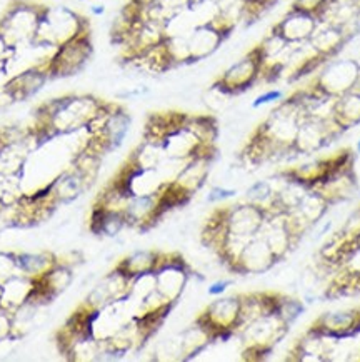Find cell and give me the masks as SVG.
<instances>
[{"mask_svg": "<svg viewBox=\"0 0 360 362\" xmlns=\"http://www.w3.org/2000/svg\"><path fill=\"white\" fill-rule=\"evenodd\" d=\"M306 110L290 97H284L279 105L253 129L240 151V160L251 169L282 159H290L299 125Z\"/></svg>", "mask_w": 360, "mask_h": 362, "instance_id": "1", "label": "cell"}, {"mask_svg": "<svg viewBox=\"0 0 360 362\" xmlns=\"http://www.w3.org/2000/svg\"><path fill=\"white\" fill-rule=\"evenodd\" d=\"M107 102L90 94H68L50 99L35 112V129L54 139L82 131L102 112Z\"/></svg>", "mask_w": 360, "mask_h": 362, "instance_id": "2", "label": "cell"}, {"mask_svg": "<svg viewBox=\"0 0 360 362\" xmlns=\"http://www.w3.org/2000/svg\"><path fill=\"white\" fill-rule=\"evenodd\" d=\"M304 310L306 304L290 296L282 310L262 315L248 324L237 336L240 339V359L247 362L265 361L284 341Z\"/></svg>", "mask_w": 360, "mask_h": 362, "instance_id": "3", "label": "cell"}, {"mask_svg": "<svg viewBox=\"0 0 360 362\" xmlns=\"http://www.w3.org/2000/svg\"><path fill=\"white\" fill-rule=\"evenodd\" d=\"M269 217L264 207L246 201L215 207L202 226L200 243L210 250L229 238L251 240L260 234Z\"/></svg>", "mask_w": 360, "mask_h": 362, "instance_id": "4", "label": "cell"}, {"mask_svg": "<svg viewBox=\"0 0 360 362\" xmlns=\"http://www.w3.org/2000/svg\"><path fill=\"white\" fill-rule=\"evenodd\" d=\"M85 34H90V24L84 16L64 6L44 7L34 42L59 49Z\"/></svg>", "mask_w": 360, "mask_h": 362, "instance_id": "5", "label": "cell"}, {"mask_svg": "<svg viewBox=\"0 0 360 362\" xmlns=\"http://www.w3.org/2000/svg\"><path fill=\"white\" fill-rule=\"evenodd\" d=\"M193 322L205 329L214 342L237 337L242 332V294L219 297Z\"/></svg>", "mask_w": 360, "mask_h": 362, "instance_id": "6", "label": "cell"}, {"mask_svg": "<svg viewBox=\"0 0 360 362\" xmlns=\"http://www.w3.org/2000/svg\"><path fill=\"white\" fill-rule=\"evenodd\" d=\"M350 164H352V151L342 148L332 156L312 157L308 160L289 165L280 169L275 175L285 182L297 184L300 187L311 190Z\"/></svg>", "mask_w": 360, "mask_h": 362, "instance_id": "7", "label": "cell"}, {"mask_svg": "<svg viewBox=\"0 0 360 362\" xmlns=\"http://www.w3.org/2000/svg\"><path fill=\"white\" fill-rule=\"evenodd\" d=\"M44 7L25 0L12 4L0 21V34L12 49L17 50L34 44Z\"/></svg>", "mask_w": 360, "mask_h": 362, "instance_id": "8", "label": "cell"}, {"mask_svg": "<svg viewBox=\"0 0 360 362\" xmlns=\"http://www.w3.org/2000/svg\"><path fill=\"white\" fill-rule=\"evenodd\" d=\"M262 64H264V59H262L260 50L257 45H253L244 57L235 60L232 66L225 69L210 87L227 97L244 94L251 90L257 82H260Z\"/></svg>", "mask_w": 360, "mask_h": 362, "instance_id": "9", "label": "cell"}, {"mask_svg": "<svg viewBox=\"0 0 360 362\" xmlns=\"http://www.w3.org/2000/svg\"><path fill=\"white\" fill-rule=\"evenodd\" d=\"M342 134L335 127L329 115H306L299 125L290 159L311 157L335 141Z\"/></svg>", "mask_w": 360, "mask_h": 362, "instance_id": "10", "label": "cell"}, {"mask_svg": "<svg viewBox=\"0 0 360 362\" xmlns=\"http://www.w3.org/2000/svg\"><path fill=\"white\" fill-rule=\"evenodd\" d=\"M92 52H94V47H92L90 34L80 35L77 39L67 42V44L60 45L55 50L52 62L49 66L50 81L77 76L89 64Z\"/></svg>", "mask_w": 360, "mask_h": 362, "instance_id": "11", "label": "cell"}, {"mask_svg": "<svg viewBox=\"0 0 360 362\" xmlns=\"http://www.w3.org/2000/svg\"><path fill=\"white\" fill-rule=\"evenodd\" d=\"M184 255L177 250H159V249H145L136 250V252L126 255L122 261L115 264V271L124 274L128 279H137V277L145 276V274H157L170 264L184 261Z\"/></svg>", "mask_w": 360, "mask_h": 362, "instance_id": "12", "label": "cell"}, {"mask_svg": "<svg viewBox=\"0 0 360 362\" xmlns=\"http://www.w3.org/2000/svg\"><path fill=\"white\" fill-rule=\"evenodd\" d=\"M279 261L272 252L269 244L260 234L248 240L246 247L240 250L237 261L230 269V274L235 276H260L274 269Z\"/></svg>", "mask_w": 360, "mask_h": 362, "instance_id": "13", "label": "cell"}, {"mask_svg": "<svg viewBox=\"0 0 360 362\" xmlns=\"http://www.w3.org/2000/svg\"><path fill=\"white\" fill-rule=\"evenodd\" d=\"M307 331L318 334V336L330 337L334 341L357 336L360 332V308L318 315L311 322Z\"/></svg>", "mask_w": 360, "mask_h": 362, "instance_id": "14", "label": "cell"}, {"mask_svg": "<svg viewBox=\"0 0 360 362\" xmlns=\"http://www.w3.org/2000/svg\"><path fill=\"white\" fill-rule=\"evenodd\" d=\"M318 24H320V21L317 17L289 8L285 16L277 24L272 25L270 32L282 37L290 45H302L311 40Z\"/></svg>", "mask_w": 360, "mask_h": 362, "instance_id": "15", "label": "cell"}, {"mask_svg": "<svg viewBox=\"0 0 360 362\" xmlns=\"http://www.w3.org/2000/svg\"><path fill=\"white\" fill-rule=\"evenodd\" d=\"M334 339L306 331L284 356L285 362H325L332 359Z\"/></svg>", "mask_w": 360, "mask_h": 362, "instance_id": "16", "label": "cell"}, {"mask_svg": "<svg viewBox=\"0 0 360 362\" xmlns=\"http://www.w3.org/2000/svg\"><path fill=\"white\" fill-rule=\"evenodd\" d=\"M350 39H352V34L345 27L320 22L307 44L311 45V49L318 57L329 62V60L335 59V55L344 49V45Z\"/></svg>", "mask_w": 360, "mask_h": 362, "instance_id": "17", "label": "cell"}, {"mask_svg": "<svg viewBox=\"0 0 360 362\" xmlns=\"http://www.w3.org/2000/svg\"><path fill=\"white\" fill-rule=\"evenodd\" d=\"M191 274V266H188L186 259L180 262L170 264V266L164 267L162 271L155 274V289L159 291L165 299H169L170 303L177 304L188 284Z\"/></svg>", "mask_w": 360, "mask_h": 362, "instance_id": "18", "label": "cell"}, {"mask_svg": "<svg viewBox=\"0 0 360 362\" xmlns=\"http://www.w3.org/2000/svg\"><path fill=\"white\" fill-rule=\"evenodd\" d=\"M229 37L217 30L212 25H198L191 35L187 37L188 50H191V64H198L209 59L224 45Z\"/></svg>", "mask_w": 360, "mask_h": 362, "instance_id": "19", "label": "cell"}, {"mask_svg": "<svg viewBox=\"0 0 360 362\" xmlns=\"http://www.w3.org/2000/svg\"><path fill=\"white\" fill-rule=\"evenodd\" d=\"M49 81L50 77L45 69L30 67L22 72H17L16 76H12L6 83V87L12 94L13 100L20 102L30 99V97H34L37 94V92L42 90V87Z\"/></svg>", "mask_w": 360, "mask_h": 362, "instance_id": "20", "label": "cell"}, {"mask_svg": "<svg viewBox=\"0 0 360 362\" xmlns=\"http://www.w3.org/2000/svg\"><path fill=\"white\" fill-rule=\"evenodd\" d=\"M330 120L340 132L349 131L360 124V94L359 92H347L340 95L330 105Z\"/></svg>", "mask_w": 360, "mask_h": 362, "instance_id": "21", "label": "cell"}, {"mask_svg": "<svg viewBox=\"0 0 360 362\" xmlns=\"http://www.w3.org/2000/svg\"><path fill=\"white\" fill-rule=\"evenodd\" d=\"M127 227L124 212L109 211L100 206H94L90 212L89 229L95 235H105V238H115Z\"/></svg>", "mask_w": 360, "mask_h": 362, "instance_id": "22", "label": "cell"}, {"mask_svg": "<svg viewBox=\"0 0 360 362\" xmlns=\"http://www.w3.org/2000/svg\"><path fill=\"white\" fill-rule=\"evenodd\" d=\"M329 209V202H327L320 194L313 192V190H307L306 196H304L297 209H295V212H297L300 219L308 226V229L312 230L313 227L320 224V221H324Z\"/></svg>", "mask_w": 360, "mask_h": 362, "instance_id": "23", "label": "cell"}, {"mask_svg": "<svg viewBox=\"0 0 360 362\" xmlns=\"http://www.w3.org/2000/svg\"><path fill=\"white\" fill-rule=\"evenodd\" d=\"M59 262V257L52 252H39V254H17V264L20 272L27 277L37 279L50 271L55 264Z\"/></svg>", "mask_w": 360, "mask_h": 362, "instance_id": "24", "label": "cell"}, {"mask_svg": "<svg viewBox=\"0 0 360 362\" xmlns=\"http://www.w3.org/2000/svg\"><path fill=\"white\" fill-rule=\"evenodd\" d=\"M274 197L275 187L272 185V182H269V180H257V182H253L251 187L246 190L244 201L256 204L258 207H264L272 217V202H274Z\"/></svg>", "mask_w": 360, "mask_h": 362, "instance_id": "25", "label": "cell"}, {"mask_svg": "<svg viewBox=\"0 0 360 362\" xmlns=\"http://www.w3.org/2000/svg\"><path fill=\"white\" fill-rule=\"evenodd\" d=\"M329 2L330 0H292V4H290L289 8H292V11H297V12L308 13V16L317 17L318 21H320V16L324 13L327 4Z\"/></svg>", "mask_w": 360, "mask_h": 362, "instance_id": "26", "label": "cell"}, {"mask_svg": "<svg viewBox=\"0 0 360 362\" xmlns=\"http://www.w3.org/2000/svg\"><path fill=\"white\" fill-rule=\"evenodd\" d=\"M282 99H284V92L274 89V90L265 92V94L258 95L257 99L252 102V107L253 109L264 107V105H267V104H272V102H280Z\"/></svg>", "mask_w": 360, "mask_h": 362, "instance_id": "27", "label": "cell"}, {"mask_svg": "<svg viewBox=\"0 0 360 362\" xmlns=\"http://www.w3.org/2000/svg\"><path fill=\"white\" fill-rule=\"evenodd\" d=\"M155 4H159L160 7H164L169 12H179L182 8H187L191 0H154Z\"/></svg>", "mask_w": 360, "mask_h": 362, "instance_id": "28", "label": "cell"}, {"mask_svg": "<svg viewBox=\"0 0 360 362\" xmlns=\"http://www.w3.org/2000/svg\"><path fill=\"white\" fill-rule=\"evenodd\" d=\"M235 196V190L232 189H224V187H214L209 194V202H217V201H225V199H230Z\"/></svg>", "mask_w": 360, "mask_h": 362, "instance_id": "29", "label": "cell"}, {"mask_svg": "<svg viewBox=\"0 0 360 362\" xmlns=\"http://www.w3.org/2000/svg\"><path fill=\"white\" fill-rule=\"evenodd\" d=\"M229 284H230V281H219V282H215V284H212V287L209 289V294L210 296L222 294V292L227 289Z\"/></svg>", "mask_w": 360, "mask_h": 362, "instance_id": "30", "label": "cell"}, {"mask_svg": "<svg viewBox=\"0 0 360 362\" xmlns=\"http://www.w3.org/2000/svg\"><path fill=\"white\" fill-rule=\"evenodd\" d=\"M104 11H105L104 6H94V7H92V12H94L95 16H100V13H104Z\"/></svg>", "mask_w": 360, "mask_h": 362, "instance_id": "31", "label": "cell"}, {"mask_svg": "<svg viewBox=\"0 0 360 362\" xmlns=\"http://www.w3.org/2000/svg\"><path fill=\"white\" fill-rule=\"evenodd\" d=\"M193 2H204V0H191V4ZM212 2H219V0H212ZM191 4H188V6H191Z\"/></svg>", "mask_w": 360, "mask_h": 362, "instance_id": "32", "label": "cell"}, {"mask_svg": "<svg viewBox=\"0 0 360 362\" xmlns=\"http://www.w3.org/2000/svg\"><path fill=\"white\" fill-rule=\"evenodd\" d=\"M357 151L360 152V141H359V146H357Z\"/></svg>", "mask_w": 360, "mask_h": 362, "instance_id": "33", "label": "cell"}]
</instances>
